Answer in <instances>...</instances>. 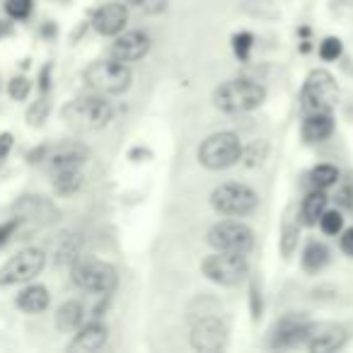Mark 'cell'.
Instances as JSON below:
<instances>
[{
    "instance_id": "22",
    "label": "cell",
    "mask_w": 353,
    "mask_h": 353,
    "mask_svg": "<svg viewBox=\"0 0 353 353\" xmlns=\"http://www.w3.org/2000/svg\"><path fill=\"white\" fill-rule=\"evenodd\" d=\"M329 261V250L322 245V242L312 240L307 247H305L303 252V269L310 271V274H317V271H322L324 266H327Z\"/></svg>"
},
{
    "instance_id": "10",
    "label": "cell",
    "mask_w": 353,
    "mask_h": 353,
    "mask_svg": "<svg viewBox=\"0 0 353 353\" xmlns=\"http://www.w3.org/2000/svg\"><path fill=\"white\" fill-rule=\"evenodd\" d=\"M208 245L216 252L247 254L254 247V232L240 221H221L208 230Z\"/></svg>"
},
{
    "instance_id": "34",
    "label": "cell",
    "mask_w": 353,
    "mask_h": 353,
    "mask_svg": "<svg viewBox=\"0 0 353 353\" xmlns=\"http://www.w3.org/2000/svg\"><path fill=\"white\" fill-rule=\"evenodd\" d=\"M17 228H20V218H10V221L0 223V250H3V247L15 237Z\"/></svg>"
},
{
    "instance_id": "13",
    "label": "cell",
    "mask_w": 353,
    "mask_h": 353,
    "mask_svg": "<svg viewBox=\"0 0 353 353\" xmlns=\"http://www.w3.org/2000/svg\"><path fill=\"white\" fill-rule=\"evenodd\" d=\"M126 22H128L126 6H123V3H107V6H102L94 12L92 27H94V32L102 37H117L123 32Z\"/></svg>"
},
{
    "instance_id": "33",
    "label": "cell",
    "mask_w": 353,
    "mask_h": 353,
    "mask_svg": "<svg viewBox=\"0 0 353 353\" xmlns=\"http://www.w3.org/2000/svg\"><path fill=\"white\" fill-rule=\"evenodd\" d=\"M167 3H170V0H131V6H136L138 10L148 12V15H160V12H165Z\"/></svg>"
},
{
    "instance_id": "37",
    "label": "cell",
    "mask_w": 353,
    "mask_h": 353,
    "mask_svg": "<svg viewBox=\"0 0 353 353\" xmlns=\"http://www.w3.org/2000/svg\"><path fill=\"white\" fill-rule=\"evenodd\" d=\"M49 73H51V65H46V68L41 70V83H39L41 92H46V90H49Z\"/></svg>"
},
{
    "instance_id": "26",
    "label": "cell",
    "mask_w": 353,
    "mask_h": 353,
    "mask_svg": "<svg viewBox=\"0 0 353 353\" xmlns=\"http://www.w3.org/2000/svg\"><path fill=\"white\" fill-rule=\"evenodd\" d=\"M34 10V0H6V12L12 20H27Z\"/></svg>"
},
{
    "instance_id": "5",
    "label": "cell",
    "mask_w": 353,
    "mask_h": 353,
    "mask_svg": "<svg viewBox=\"0 0 353 353\" xmlns=\"http://www.w3.org/2000/svg\"><path fill=\"white\" fill-rule=\"evenodd\" d=\"M211 206L216 208L221 216L242 218L250 216L256 206H259V196L252 187L237 182H228L213 189L211 194Z\"/></svg>"
},
{
    "instance_id": "17",
    "label": "cell",
    "mask_w": 353,
    "mask_h": 353,
    "mask_svg": "<svg viewBox=\"0 0 353 353\" xmlns=\"http://www.w3.org/2000/svg\"><path fill=\"white\" fill-rule=\"evenodd\" d=\"M334 133V117L332 112H307L303 123L305 143H322Z\"/></svg>"
},
{
    "instance_id": "29",
    "label": "cell",
    "mask_w": 353,
    "mask_h": 353,
    "mask_svg": "<svg viewBox=\"0 0 353 353\" xmlns=\"http://www.w3.org/2000/svg\"><path fill=\"white\" fill-rule=\"evenodd\" d=\"M341 39H336V37H327V39L319 44V59L322 61H336L339 56H341Z\"/></svg>"
},
{
    "instance_id": "19",
    "label": "cell",
    "mask_w": 353,
    "mask_h": 353,
    "mask_svg": "<svg viewBox=\"0 0 353 353\" xmlns=\"http://www.w3.org/2000/svg\"><path fill=\"white\" fill-rule=\"evenodd\" d=\"M51 303V295H49V288L46 285H27L20 295H17V307L22 312H30V314H37V312H44Z\"/></svg>"
},
{
    "instance_id": "18",
    "label": "cell",
    "mask_w": 353,
    "mask_h": 353,
    "mask_svg": "<svg viewBox=\"0 0 353 353\" xmlns=\"http://www.w3.org/2000/svg\"><path fill=\"white\" fill-rule=\"evenodd\" d=\"M88 148L80 145V143H65V145H59L54 152H51L49 162L54 167V172L59 170H70V167H80L85 160H88Z\"/></svg>"
},
{
    "instance_id": "21",
    "label": "cell",
    "mask_w": 353,
    "mask_h": 353,
    "mask_svg": "<svg viewBox=\"0 0 353 353\" xmlns=\"http://www.w3.org/2000/svg\"><path fill=\"white\" fill-rule=\"evenodd\" d=\"M83 305L75 303V300H68V303H63L56 310V329L59 332H75L83 324Z\"/></svg>"
},
{
    "instance_id": "3",
    "label": "cell",
    "mask_w": 353,
    "mask_h": 353,
    "mask_svg": "<svg viewBox=\"0 0 353 353\" xmlns=\"http://www.w3.org/2000/svg\"><path fill=\"white\" fill-rule=\"evenodd\" d=\"M242 157V143L232 131H218L208 136L199 148V162L206 170H228Z\"/></svg>"
},
{
    "instance_id": "31",
    "label": "cell",
    "mask_w": 353,
    "mask_h": 353,
    "mask_svg": "<svg viewBox=\"0 0 353 353\" xmlns=\"http://www.w3.org/2000/svg\"><path fill=\"white\" fill-rule=\"evenodd\" d=\"M252 44H254V37H252L250 32H240V34L232 37V49H235V54L240 56L242 61H245L247 56H250Z\"/></svg>"
},
{
    "instance_id": "16",
    "label": "cell",
    "mask_w": 353,
    "mask_h": 353,
    "mask_svg": "<svg viewBox=\"0 0 353 353\" xmlns=\"http://www.w3.org/2000/svg\"><path fill=\"white\" fill-rule=\"evenodd\" d=\"M107 343V327L99 322H90L75 334V339L68 343L70 351H83V353H92Z\"/></svg>"
},
{
    "instance_id": "8",
    "label": "cell",
    "mask_w": 353,
    "mask_h": 353,
    "mask_svg": "<svg viewBox=\"0 0 353 353\" xmlns=\"http://www.w3.org/2000/svg\"><path fill=\"white\" fill-rule=\"evenodd\" d=\"M201 271L208 281L218 285H240L247 279V259L245 254H235V252H216V254L206 256L201 264Z\"/></svg>"
},
{
    "instance_id": "25",
    "label": "cell",
    "mask_w": 353,
    "mask_h": 353,
    "mask_svg": "<svg viewBox=\"0 0 353 353\" xmlns=\"http://www.w3.org/2000/svg\"><path fill=\"white\" fill-rule=\"evenodd\" d=\"M266 152H269V145H266V141H252L247 148H242V157H245V162L250 167L261 165V162L266 160Z\"/></svg>"
},
{
    "instance_id": "6",
    "label": "cell",
    "mask_w": 353,
    "mask_h": 353,
    "mask_svg": "<svg viewBox=\"0 0 353 353\" xmlns=\"http://www.w3.org/2000/svg\"><path fill=\"white\" fill-rule=\"evenodd\" d=\"M305 112H332L339 102V85L327 70H312L300 92Z\"/></svg>"
},
{
    "instance_id": "35",
    "label": "cell",
    "mask_w": 353,
    "mask_h": 353,
    "mask_svg": "<svg viewBox=\"0 0 353 353\" xmlns=\"http://www.w3.org/2000/svg\"><path fill=\"white\" fill-rule=\"evenodd\" d=\"M12 143H15V138H12V133H0V162L6 160L8 155H10L12 150Z\"/></svg>"
},
{
    "instance_id": "4",
    "label": "cell",
    "mask_w": 353,
    "mask_h": 353,
    "mask_svg": "<svg viewBox=\"0 0 353 353\" xmlns=\"http://www.w3.org/2000/svg\"><path fill=\"white\" fill-rule=\"evenodd\" d=\"M85 83L99 94H121L131 88V68L121 61H97L85 70Z\"/></svg>"
},
{
    "instance_id": "9",
    "label": "cell",
    "mask_w": 353,
    "mask_h": 353,
    "mask_svg": "<svg viewBox=\"0 0 353 353\" xmlns=\"http://www.w3.org/2000/svg\"><path fill=\"white\" fill-rule=\"evenodd\" d=\"M46 266V252L39 247H27L20 250L15 256L3 264L0 269V285H17L37 279Z\"/></svg>"
},
{
    "instance_id": "15",
    "label": "cell",
    "mask_w": 353,
    "mask_h": 353,
    "mask_svg": "<svg viewBox=\"0 0 353 353\" xmlns=\"http://www.w3.org/2000/svg\"><path fill=\"white\" fill-rule=\"evenodd\" d=\"M310 334V324L303 317H283L274 329V336H271V346L285 348L295 346V343L305 341Z\"/></svg>"
},
{
    "instance_id": "24",
    "label": "cell",
    "mask_w": 353,
    "mask_h": 353,
    "mask_svg": "<svg viewBox=\"0 0 353 353\" xmlns=\"http://www.w3.org/2000/svg\"><path fill=\"white\" fill-rule=\"evenodd\" d=\"M310 182L314 189H329L339 182V170L334 165H317L310 172Z\"/></svg>"
},
{
    "instance_id": "14",
    "label": "cell",
    "mask_w": 353,
    "mask_h": 353,
    "mask_svg": "<svg viewBox=\"0 0 353 353\" xmlns=\"http://www.w3.org/2000/svg\"><path fill=\"white\" fill-rule=\"evenodd\" d=\"M346 343V332L341 327H334V324H324V327L312 329L310 327L307 334V348L312 353H332Z\"/></svg>"
},
{
    "instance_id": "28",
    "label": "cell",
    "mask_w": 353,
    "mask_h": 353,
    "mask_svg": "<svg viewBox=\"0 0 353 353\" xmlns=\"http://www.w3.org/2000/svg\"><path fill=\"white\" fill-rule=\"evenodd\" d=\"M30 90H32V83L27 78H12L10 83H8V94H10L12 99H17V102H25L27 97H30Z\"/></svg>"
},
{
    "instance_id": "11",
    "label": "cell",
    "mask_w": 353,
    "mask_h": 353,
    "mask_svg": "<svg viewBox=\"0 0 353 353\" xmlns=\"http://www.w3.org/2000/svg\"><path fill=\"white\" fill-rule=\"evenodd\" d=\"M228 329L218 317H203L192 329V346L201 353H218L225 348Z\"/></svg>"
},
{
    "instance_id": "23",
    "label": "cell",
    "mask_w": 353,
    "mask_h": 353,
    "mask_svg": "<svg viewBox=\"0 0 353 353\" xmlns=\"http://www.w3.org/2000/svg\"><path fill=\"white\" fill-rule=\"evenodd\" d=\"M83 187V174H80V167H70V170H59L54 179V189L61 196H70L78 189Z\"/></svg>"
},
{
    "instance_id": "30",
    "label": "cell",
    "mask_w": 353,
    "mask_h": 353,
    "mask_svg": "<svg viewBox=\"0 0 353 353\" xmlns=\"http://www.w3.org/2000/svg\"><path fill=\"white\" fill-rule=\"evenodd\" d=\"M46 117H49V102H46V99H39L37 104H32L30 112H27L30 126H41V123L46 121Z\"/></svg>"
},
{
    "instance_id": "2",
    "label": "cell",
    "mask_w": 353,
    "mask_h": 353,
    "mask_svg": "<svg viewBox=\"0 0 353 353\" xmlns=\"http://www.w3.org/2000/svg\"><path fill=\"white\" fill-rule=\"evenodd\" d=\"M114 117L112 104L104 97H78L63 107V119L70 128L78 131H99Z\"/></svg>"
},
{
    "instance_id": "20",
    "label": "cell",
    "mask_w": 353,
    "mask_h": 353,
    "mask_svg": "<svg viewBox=\"0 0 353 353\" xmlns=\"http://www.w3.org/2000/svg\"><path fill=\"white\" fill-rule=\"evenodd\" d=\"M327 194L324 189H314L305 196L303 206H300V216H303V223L305 225H314V223L322 218V213L327 211Z\"/></svg>"
},
{
    "instance_id": "36",
    "label": "cell",
    "mask_w": 353,
    "mask_h": 353,
    "mask_svg": "<svg viewBox=\"0 0 353 353\" xmlns=\"http://www.w3.org/2000/svg\"><path fill=\"white\" fill-rule=\"evenodd\" d=\"M341 252L348 256H353V228L341 232Z\"/></svg>"
},
{
    "instance_id": "32",
    "label": "cell",
    "mask_w": 353,
    "mask_h": 353,
    "mask_svg": "<svg viewBox=\"0 0 353 353\" xmlns=\"http://www.w3.org/2000/svg\"><path fill=\"white\" fill-rule=\"evenodd\" d=\"M295 247H298V225H290V223H285L283 240H281V250H283L285 256H290L295 252Z\"/></svg>"
},
{
    "instance_id": "27",
    "label": "cell",
    "mask_w": 353,
    "mask_h": 353,
    "mask_svg": "<svg viewBox=\"0 0 353 353\" xmlns=\"http://www.w3.org/2000/svg\"><path fill=\"white\" fill-rule=\"evenodd\" d=\"M319 228L327 235H339L343 230V216L339 211H324L322 218H319Z\"/></svg>"
},
{
    "instance_id": "7",
    "label": "cell",
    "mask_w": 353,
    "mask_h": 353,
    "mask_svg": "<svg viewBox=\"0 0 353 353\" xmlns=\"http://www.w3.org/2000/svg\"><path fill=\"white\" fill-rule=\"evenodd\" d=\"M73 283L88 293H102L109 295L117 288V271L112 264L94 256H83L73 266Z\"/></svg>"
},
{
    "instance_id": "12",
    "label": "cell",
    "mask_w": 353,
    "mask_h": 353,
    "mask_svg": "<svg viewBox=\"0 0 353 353\" xmlns=\"http://www.w3.org/2000/svg\"><path fill=\"white\" fill-rule=\"evenodd\" d=\"M148 51H150V37L145 32H126L114 39L112 59L121 61V63H133V61H141Z\"/></svg>"
},
{
    "instance_id": "1",
    "label": "cell",
    "mask_w": 353,
    "mask_h": 353,
    "mask_svg": "<svg viewBox=\"0 0 353 353\" xmlns=\"http://www.w3.org/2000/svg\"><path fill=\"white\" fill-rule=\"evenodd\" d=\"M266 99L264 85L254 83L247 78H235L223 83L221 88L213 92V104L225 114H245L252 109L261 107Z\"/></svg>"
}]
</instances>
